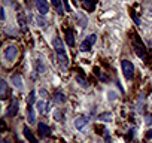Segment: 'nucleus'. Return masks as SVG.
<instances>
[{
	"instance_id": "obj_1",
	"label": "nucleus",
	"mask_w": 152,
	"mask_h": 143,
	"mask_svg": "<svg viewBox=\"0 0 152 143\" xmlns=\"http://www.w3.org/2000/svg\"><path fill=\"white\" fill-rule=\"evenodd\" d=\"M52 45H54V49L57 52V57H58V63L61 64V67H67L69 64V58L66 55V49H64V45H63L61 39L60 37H55L52 40Z\"/></svg>"
},
{
	"instance_id": "obj_2",
	"label": "nucleus",
	"mask_w": 152,
	"mask_h": 143,
	"mask_svg": "<svg viewBox=\"0 0 152 143\" xmlns=\"http://www.w3.org/2000/svg\"><path fill=\"white\" fill-rule=\"evenodd\" d=\"M131 43H133V46H134V51H136V54L143 58V60H146L148 58V52H146V48H145V45H143L142 39L137 36V33H134L131 31Z\"/></svg>"
},
{
	"instance_id": "obj_3",
	"label": "nucleus",
	"mask_w": 152,
	"mask_h": 143,
	"mask_svg": "<svg viewBox=\"0 0 152 143\" xmlns=\"http://www.w3.org/2000/svg\"><path fill=\"white\" fill-rule=\"evenodd\" d=\"M121 67H122V72H124V76L127 78L128 80L134 78V66H133V63H131V61H128V60H122Z\"/></svg>"
},
{
	"instance_id": "obj_4",
	"label": "nucleus",
	"mask_w": 152,
	"mask_h": 143,
	"mask_svg": "<svg viewBox=\"0 0 152 143\" xmlns=\"http://www.w3.org/2000/svg\"><path fill=\"white\" fill-rule=\"evenodd\" d=\"M95 40H97V36L95 34H89L88 37H85L84 42L80 43V51H82V52L89 51V49H91V46L95 43Z\"/></svg>"
},
{
	"instance_id": "obj_5",
	"label": "nucleus",
	"mask_w": 152,
	"mask_h": 143,
	"mask_svg": "<svg viewBox=\"0 0 152 143\" xmlns=\"http://www.w3.org/2000/svg\"><path fill=\"white\" fill-rule=\"evenodd\" d=\"M3 55H5V60H7V61H15L18 57V48L15 45H11V46H7L5 49Z\"/></svg>"
},
{
	"instance_id": "obj_6",
	"label": "nucleus",
	"mask_w": 152,
	"mask_h": 143,
	"mask_svg": "<svg viewBox=\"0 0 152 143\" xmlns=\"http://www.w3.org/2000/svg\"><path fill=\"white\" fill-rule=\"evenodd\" d=\"M36 7L40 12V15H46L49 12V5L48 0H36Z\"/></svg>"
},
{
	"instance_id": "obj_7",
	"label": "nucleus",
	"mask_w": 152,
	"mask_h": 143,
	"mask_svg": "<svg viewBox=\"0 0 152 143\" xmlns=\"http://www.w3.org/2000/svg\"><path fill=\"white\" fill-rule=\"evenodd\" d=\"M16 112H18V100L14 98L11 101V104H9V107H7V116H15Z\"/></svg>"
},
{
	"instance_id": "obj_8",
	"label": "nucleus",
	"mask_w": 152,
	"mask_h": 143,
	"mask_svg": "<svg viewBox=\"0 0 152 143\" xmlns=\"http://www.w3.org/2000/svg\"><path fill=\"white\" fill-rule=\"evenodd\" d=\"M37 131H39V136H40V137H46V136H49V133H51V130H49L48 125H45V124H42V122L37 125Z\"/></svg>"
},
{
	"instance_id": "obj_9",
	"label": "nucleus",
	"mask_w": 152,
	"mask_h": 143,
	"mask_svg": "<svg viewBox=\"0 0 152 143\" xmlns=\"http://www.w3.org/2000/svg\"><path fill=\"white\" fill-rule=\"evenodd\" d=\"M95 5H97V0H82V6L88 12H91L93 9L95 7Z\"/></svg>"
},
{
	"instance_id": "obj_10",
	"label": "nucleus",
	"mask_w": 152,
	"mask_h": 143,
	"mask_svg": "<svg viewBox=\"0 0 152 143\" xmlns=\"http://www.w3.org/2000/svg\"><path fill=\"white\" fill-rule=\"evenodd\" d=\"M37 110H39L42 115H45V113L49 110V103H48V101H43V100L37 101Z\"/></svg>"
},
{
	"instance_id": "obj_11",
	"label": "nucleus",
	"mask_w": 152,
	"mask_h": 143,
	"mask_svg": "<svg viewBox=\"0 0 152 143\" xmlns=\"http://www.w3.org/2000/svg\"><path fill=\"white\" fill-rule=\"evenodd\" d=\"M22 133H24V136H25V139H27V140H29L30 143H37V142H36V137L33 136V133L30 131V128H29V127H24Z\"/></svg>"
},
{
	"instance_id": "obj_12",
	"label": "nucleus",
	"mask_w": 152,
	"mask_h": 143,
	"mask_svg": "<svg viewBox=\"0 0 152 143\" xmlns=\"http://www.w3.org/2000/svg\"><path fill=\"white\" fill-rule=\"evenodd\" d=\"M87 124H88V119L84 118V116H80V118H78V119L75 121V127H76L78 130H82Z\"/></svg>"
},
{
	"instance_id": "obj_13",
	"label": "nucleus",
	"mask_w": 152,
	"mask_h": 143,
	"mask_svg": "<svg viewBox=\"0 0 152 143\" xmlns=\"http://www.w3.org/2000/svg\"><path fill=\"white\" fill-rule=\"evenodd\" d=\"M66 40H67V45L69 46H73L75 45V36H73V31L72 30H66Z\"/></svg>"
},
{
	"instance_id": "obj_14",
	"label": "nucleus",
	"mask_w": 152,
	"mask_h": 143,
	"mask_svg": "<svg viewBox=\"0 0 152 143\" xmlns=\"http://www.w3.org/2000/svg\"><path fill=\"white\" fill-rule=\"evenodd\" d=\"M6 94H7V85H6L5 80L2 79V80H0V97H2V100L6 98Z\"/></svg>"
},
{
	"instance_id": "obj_15",
	"label": "nucleus",
	"mask_w": 152,
	"mask_h": 143,
	"mask_svg": "<svg viewBox=\"0 0 152 143\" xmlns=\"http://www.w3.org/2000/svg\"><path fill=\"white\" fill-rule=\"evenodd\" d=\"M12 82H14V85H15L18 89L22 88V79H21L20 75H14V76H12Z\"/></svg>"
},
{
	"instance_id": "obj_16",
	"label": "nucleus",
	"mask_w": 152,
	"mask_h": 143,
	"mask_svg": "<svg viewBox=\"0 0 152 143\" xmlns=\"http://www.w3.org/2000/svg\"><path fill=\"white\" fill-rule=\"evenodd\" d=\"M54 101H55L57 104H63L66 101V97L63 93H55V95H54Z\"/></svg>"
},
{
	"instance_id": "obj_17",
	"label": "nucleus",
	"mask_w": 152,
	"mask_h": 143,
	"mask_svg": "<svg viewBox=\"0 0 152 143\" xmlns=\"http://www.w3.org/2000/svg\"><path fill=\"white\" fill-rule=\"evenodd\" d=\"M51 2H52V5H54V6H55L57 12H58L60 15H63V14H64V9H63V5H61V2H60V0H51Z\"/></svg>"
},
{
	"instance_id": "obj_18",
	"label": "nucleus",
	"mask_w": 152,
	"mask_h": 143,
	"mask_svg": "<svg viewBox=\"0 0 152 143\" xmlns=\"http://www.w3.org/2000/svg\"><path fill=\"white\" fill-rule=\"evenodd\" d=\"M78 21H79V25L82 27V29H85V27H87L88 20H87V16H84L82 14H78Z\"/></svg>"
},
{
	"instance_id": "obj_19",
	"label": "nucleus",
	"mask_w": 152,
	"mask_h": 143,
	"mask_svg": "<svg viewBox=\"0 0 152 143\" xmlns=\"http://www.w3.org/2000/svg\"><path fill=\"white\" fill-rule=\"evenodd\" d=\"M34 22H36V24H37L39 27H45V24H46V22H45V20H43V18H42L40 15H37V16H34Z\"/></svg>"
},
{
	"instance_id": "obj_20",
	"label": "nucleus",
	"mask_w": 152,
	"mask_h": 143,
	"mask_svg": "<svg viewBox=\"0 0 152 143\" xmlns=\"http://www.w3.org/2000/svg\"><path fill=\"white\" fill-rule=\"evenodd\" d=\"M27 115H29V122H30V124H34V122H36L34 110H33V109H29V112H27Z\"/></svg>"
},
{
	"instance_id": "obj_21",
	"label": "nucleus",
	"mask_w": 152,
	"mask_h": 143,
	"mask_svg": "<svg viewBox=\"0 0 152 143\" xmlns=\"http://www.w3.org/2000/svg\"><path fill=\"white\" fill-rule=\"evenodd\" d=\"M98 119H102V121H112V115L110 113H102L100 116H98Z\"/></svg>"
},
{
	"instance_id": "obj_22",
	"label": "nucleus",
	"mask_w": 152,
	"mask_h": 143,
	"mask_svg": "<svg viewBox=\"0 0 152 143\" xmlns=\"http://www.w3.org/2000/svg\"><path fill=\"white\" fill-rule=\"evenodd\" d=\"M18 21H20V25L24 29V27H25V16H22V12L18 14Z\"/></svg>"
},
{
	"instance_id": "obj_23",
	"label": "nucleus",
	"mask_w": 152,
	"mask_h": 143,
	"mask_svg": "<svg viewBox=\"0 0 152 143\" xmlns=\"http://www.w3.org/2000/svg\"><path fill=\"white\" fill-rule=\"evenodd\" d=\"M130 15H131V18H133V20H134V22H136V24H140L139 16L136 15V11H133V9H130Z\"/></svg>"
},
{
	"instance_id": "obj_24",
	"label": "nucleus",
	"mask_w": 152,
	"mask_h": 143,
	"mask_svg": "<svg viewBox=\"0 0 152 143\" xmlns=\"http://www.w3.org/2000/svg\"><path fill=\"white\" fill-rule=\"evenodd\" d=\"M34 95H36L34 91H31V93L29 94V97H27V103H29V104H33V103H34Z\"/></svg>"
},
{
	"instance_id": "obj_25",
	"label": "nucleus",
	"mask_w": 152,
	"mask_h": 143,
	"mask_svg": "<svg viewBox=\"0 0 152 143\" xmlns=\"http://www.w3.org/2000/svg\"><path fill=\"white\" fill-rule=\"evenodd\" d=\"M36 64H37V70H39V73H43V72H45V66L42 64V61H40V60H36Z\"/></svg>"
},
{
	"instance_id": "obj_26",
	"label": "nucleus",
	"mask_w": 152,
	"mask_h": 143,
	"mask_svg": "<svg viewBox=\"0 0 152 143\" xmlns=\"http://www.w3.org/2000/svg\"><path fill=\"white\" fill-rule=\"evenodd\" d=\"M76 80H78V82H79L80 85H82V86H88V82H87L85 79H82L80 76H76Z\"/></svg>"
},
{
	"instance_id": "obj_27",
	"label": "nucleus",
	"mask_w": 152,
	"mask_h": 143,
	"mask_svg": "<svg viewBox=\"0 0 152 143\" xmlns=\"http://www.w3.org/2000/svg\"><path fill=\"white\" fill-rule=\"evenodd\" d=\"M0 15H2V21H5V20H6V14H5V7H2V9H0Z\"/></svg>"
},
{
	"instance_id": "obj_28",
	"label": "nucleus",
	"mask_w": 152,
	"mask_h": 143,
	"mask_svg": "<svg viewBox=\"0 0 152 143\" xmlns=\"http://www.w3.org/2000/svg\"><path fill=\"white\" fill-rule=\"evenodd\" d=\"M115 98H116V94H115L113 91H110V93H109V100H115Z\"/></svg>"
},
{
	"instance_id": "obj_29",
	"label": "nucleus",
	"mask_w": 152,
	"mask_h": 143,
	"mask_svg": "<svg viewBox=\"0 0 152 143\" xmlns=\"http://www.w3.org/2000/svg\"><path fill=\"white\" fill-rule=\"evenodd\" d=\"M146 124H152V116H151V115L146 116Z\"/></svg>"
},
{
	"instance_id": "obj_30",
	"label": "nucleus",
	"mask_w": 152,
	"mask_h": 143,
	"mask_svg": "<svg viewBox=\"0 0 152 143\" xmlns=\"http://www.w3.org/2000/svg\"><path fill=\"white\" fill-rule=\"evenodd\" d=\"M146 137H148V139H152V130H149V131L146 133Z\"/></svg>"
},
{
	"instance_id": "obj_31",
	"label": "nucleus",
	"mask_w": 152,
	"mask_h": 143,
	"mask_svg": "<svg viewBox=\"0 0 152 143\" xmlns=\"http://www.w3.org/2000/svg\"><path fill=\"white\" fill-rule=\"evenodd\" d=\"M3 3L6 5V3H9V0H3Z\"/></svg>"
},
{
	"instance_id": "obj_32",
	"label": "nucleus",
	"mask_w": 152,
	"mask_h": 143,
	"mask_svg": "<svg viewBox=\"0 0 152 143\" xmlns=\"http://www.w3.org/2000/svg\"><path fill=\"white\" fill-rule=\"evenodd\" d=\"M2 143H9V142H7V140H3V142H2Z\"/></svg>"
}]
</instances>
